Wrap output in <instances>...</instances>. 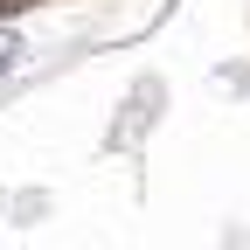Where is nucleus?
<instances>
[{
  "mask_svg": "<svg viewBox=\"0 0 250 250\" xmlns=\"http://www.w3.org/2000/svg\"><path fill=\"white\" fill-rule=\"evenodd\" d=\"M14 62H21V42H14V35H0V70H14Z\"/></svg>",
  "mask_w": 250,
  "mask_h": 250,
  "instance_id": "f257e3e1",
  "label": "nucleus"
}]
</instances>
